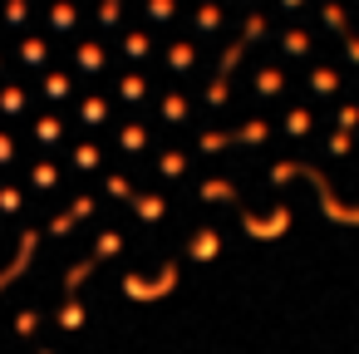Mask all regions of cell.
<instances>
[{
	"label": "cell",
	"mask_w": 359,
	"mask_h": 354,
	"mask_svg": "<svg viewBox=\"0 0 359 354\" xmlns=\"http://www.w3.org/2000/svg\"><path fill=\"white\" fill-rule=\"evenodd\" d=\"M148 15H158V20H168V15H172V0H148Z\"/></svg>",
	"instance_id": "1"
}]
</instances>
